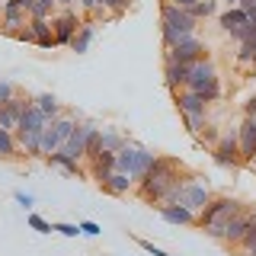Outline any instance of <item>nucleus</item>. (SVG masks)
I'll use <instances>...</instances> for the list:
<instances>
[{
  "label": "nucleus",
  "mask_w": 256,
  "mask_h": 256,
  "mask_svg": "<svg viewBox=\"0 0 256 256\" xmlns=\"http://www.w3.org/2000/svg\"><path fill=\"white\" fill-rule=\"evenodd\" d=\"M182 176H186V166H182L176 157H157V164L150 166V173L138 182V196L148 205L157 208L160 198H164V192L170 189L176 180H182Z\"/></svg>",
  "instance_id": "1"
},
{
  "label": "nucleus",
  "mask_w": 256,
  "mask_h": 256,
  "mask_svg": "<svg viewBox=\"0 0 256 256\" xmlns=\"http://www.w3.org/2000/svg\"><path fill=\"white\" fill-rule=\"evenodd\" d=\"M196 29H198V20L189 10L160 4V42H164V48H173L186 36H196Z\"/></svg>",
  "instance_id": "2"
},
{
  "label": "nucleus",
  "mask_w": 256,
  "mask_h": 256,
  "mask_svg": "<svg viewBox=\"0 0 256 256\" xmlns=\"http://www.w3.org/2000/svg\"><path fill=\"white\" fill-rule=\"evenodd\" d=\"M157 157H160V154L148 150L144 144H138V141H128L125 148L116 154V170H118V173H125V176H132L134 182H141L144 176L150 173V166L157 164Z\"/></svg>",
  "instance_id": "3"
},
{
  "label": "nucleus",
  "mask_w": 256,
  "mask_h": 256,
  "mask_svg": "<svg viewBox=\"0 0 256 256\" xmlns=\"http://www.w3.org/2000/svg\"><path fill=\"white\" fill-rule=\"evenodd\" d=\"M186 90L205 96L208 102L221 100V77H218V68H214V61L208 58V54L189 68V86H186Z\"/></svg>",
  "instance_id": "4"
},
{
  "label": "nucleus",
  "mask_w": 256,
  "mask_h": 256,
  "mask_svg": "<svg viewBox=\"0 0 256 256\" xmlns=\"http://www.w3.org/2000/svg\"><path fill=\"white\" fill-rule=\"evenodd\" d=\"M244 212H250V208H246V202H240V198H234V196H214L212 202H208L202 212H198L196 228L205 230L208 224H228L230 218H237V214H244Z\"/></svg>",
  "instance_id": "5"
},
{
  "label": "nucleus",
  "mask_w": 256,
  "mask_h": 256,
  "mask_svg": "<svg viewBox=\"0 0 256 256\" xmlns=\"http://www.w3.org/2000/svg\"><path fill=\"white\" fill-rule=\"evenodd\" d=\"M253 218H256V212H244V214H237V218H230L228 224H208L205 234L221 240V244H228V246H240V240H244V234L250 230Z\"/></svg>",
  "instance_id": "6"
},
{
  "label": "nucleus",
  "mask_w": 256,
  "mask_h": 256,
  "mask_svg": "<svg viewBox=\"0 0 256 256\" xmlns=\"http://www.w3.org/2000/svg\"><path fill=\"white\" fill-rule=\"evenodd\" d=\"M205 54H208V48L198 36H186L180 45L164 48V61H176V64H196V61H202Z\"/></svg>",
  "instance_id": "7"
},
{
  "label": "nucleus",
  "mask_w": 256,
  "mask_h": 256,
  "mask_svg": "<svg viewBox=\"0 0 256 256\" xmlns=\"http://www.w3.org/2000/svg\"><path fill=\"white\" fill-rule=\"evenodd\" d=\"M80 26H84V16H80L74 6H70V10H58L52 16V29H54V42L58 45H70V38L77 36Z\"/></svg>",
  "instance_id": "8"
},
{
  "label": "nucleus",
  "mask_w": 256,
  "mask_h": 256,
  "mask_svg": "<svg viewBox=\"0 0 256 256\" xmlns=\"http://www.w3.org/2000/svg\"><path fill=\"white\" fill-rule=\"evenodd\" d=\"M212 160L218 166H240L244 160H240V138H237V128H230V132L221 134L218 148L212 150Z\"/></svg>",
  "instance_id": "9"
},
{
  "label": "nucleus",
  "mask_w": 256,
  "mask_h": 256,
  "mask_svg": "<svg viewBox=\"0 0 256 256\" xmlns=\"http://www.w3.org/2000/svg\"><path fill=\"white\" fill-rule=\"evenodd\" d=\"M173 102H176V109H180V116H212V102L205 100V96H198V93H192V90H180L173 96Z\"/></svg>",
  "instance_id": "10"
},
{
  "label": "nucleus",
  "mask_w": 256,
  "mask_h": 256,
  "mask_svg": "<svg viewBox=\"0 0 256 256\" xmlns=\"http://www.w3.org/2000/svg\"><path fill=\"white\" fill-rule=\"evenodd\" d=\"M22 26H29V13L20 6V0H4V16H0V32L13 36Z\"/></svg>",
  "instance_id": "11"
},
{
  "label": "nucleus",
  "mask_w": 256,
  "mask_h": 256,
  "mask_svg": "<svg viewBox=\"0 0 256 256\" xmlns=\"http://www.w3.org/2000/svg\"><path fill=\"white\" fill-rule=\"evenodd\" d=\"M212 198H214V192L208 189V182H202V180H192L189 186H186V198H182V205H186L189 212L198 218V212H202V208H205L208 202H212Z\"/></svg>",
  "instance_id": "12"
},
{
  "label": "nucleus",
  "mask_w": 256,
  "mask_h": 256,
  "mask_svg": "<svg viewBox=\"0 0 256 256\" xmlns=\"http://www.w3.org/2000/svg\"><path fill=\"white\" fill-rule=\"evenodd\" d=\"M86 138H90V118H80V125L74 128V134L68 138V144L61 148V154H68L74 160H86Z\"/></svg>",
  "instance_id": "13"
},
{
  "label": "nucleus",
  "mask_w": 256,
  "mask_h": 256,
  "mask_svg": "<svg viewBox=\"0 0 256 256\" xmlns=\"http://www.w3.org/2000/svg\"><path fill=\"white\" fill-rule=\"evenodd\" d=\"M189 68H192V64L164 61V84H166V90H170L173 96L180 93V90H186V86H189Z\"/></svg>",
  "instance_id": "14"
},
{
  "label": "nucleus",
  "mask_w": 256,
  "mask_h": 256,
  "mask_svg": "<svg viewBox=\"0 0 256 256\" xmlns=\"http://www.w3.org/2000/svg\"><path fill=\"white\" fill-rule=\"evenodd\" d=\"M237 138H240V160L250 164L256 157V118H244V122H240Z\"/></svg>",
  "instance_id": "15"
},
{
  "label": "nucleus",
  "mask_w": 256,
  "mask_h": 256,
  "mask_svg": "<svg viewBox=\"0 0 256 256\" xmlns=\"http://www.w3.org/2000/svg\"><path fill=\"white\" fill-rule=\"evenodd\" d=\"M157 214L166 224H180V228H196V214L186 205H157Z\"/></svg>",
  "instance_id": "16"
},
{
  "label": "nucleus",
  "mask_w": 256,
  "mask_h": 256,
  "mask_svg": "<svg viewBox=\"0 0 256 256\" xmlns=\"http://www.w3.org/2000/svg\"><path fill=\"white\" fill-rule=\"evenodd\" d=\"M93 38H96V20L93 16H84V26L77 29V36L70 38V52H77V54H84V52H90V45H93Z\"/></svg>",
  "instance_id": "17"
},
{
  "label": "nucleus",
  "mask_w": 256,
  "mask_h": 256,
  "mask_svg": "<svg viewBox=\"0 0 256 256\" xmlns=\"http://www.w3.org/2000/svg\"><path fill=\"white\" fill-rule=\"evenodd\" d=\"M138 189V182L132 180V176H125V173H112L109 176V182L106 186H102V192H106V196H116V198H122V196H128V192H134Z\"/></svg>",
  "instance_id": "18"
},
{
  "label": "nucleus",
  "mask_w": 256,
  "mask_h": 256,
  "mask_svg": "<svg viewBox=\"0 0 256 256\" xmlns=\"http://www.w3.org/2000/svg\"><path fill=\"white\" fill-rule=\"evenodd\" d=\"M132 141L125 132H118L116 125H102V132H100V144H102V150H112V154H118V150L125 148V144Z\"/></svg>",
  "instance_id": "19"
},
{
  "label": "nucleus",
  "mask_w": 256,
  "mask_h": 256,
  "mask_svg": "<svg viewBox=\"0 0 256 256\" xmlns=\"http://www.w3.org/2000/svg\"><path fill=\"white\" fill-rule=\"evenodd\" d=\"M29 26H32V36H36V45L38 48H58L52 20H29Z\"/></svg>",
  "instance_id": "20"
},
{
  "label": "nucleus",
  "mask_w": 256,
  "mask_h": 256,
  "mask_svg": "<svg viewBox=\"0 0 256 256\" xmlns=\"http://www.w3.org/2000/svg\"><path fill=\"white\" fill-rule=\"evenodd\" d=\"M246 22H250V20H246V13L240 10V6H230V10H224V13L218 16V26H221V32H228V36H230L234 29L246 26Z\"/></svg>",
  "instance_id": "21"
},
{
  "label": "nucleus",
  "mask_w": 256,
  "mask_h": 256,
  "mask_svg": "<svg viewBox=\"0 0 256 256\" xmlns=\"http://www.w3.org/2000/svg\"><path fill=\"white\" fill-rule=\"evenodd\" d=\"M52 166H61L64 173H70V176H86V170H84V164L80 160H74V157H68V154H61V150H54L52 157H45Z\"/></svg>",
  "instance_id": "22"
},
{
  "label": "nucleus",
  "mask_w": 256,
  "mask_h": 256,
  "mask_svg": "<svg viewBox=\"0 0 256 256\" xmlns=\"http://www.w3.org/2000/svg\"><path fill=\"white\" fill-rule=\"evenodd\" d=\"M32 100H36V106L42 109L45 116L52 118V122H54L58 116H64V106H61V100H58L54 93H38V96H32Z\"/></svg>",
  "instance_id": "23"
},
{
  "label": "nucleus",
  "mask_w": 256,
  "mask_h": 256,
  "mask_svg": "<svg viewBox=\"0 0 256 256\" xmlns=\"http://www.w3.org/2000/svg\"><path fill=\"white\" fill-rule=\"evenodd\" d=\"M0 157H4V160H13V157H20V144H16V132H6V128H0Z\"/></svg>",
  "instance_id": "24"
},
{
  "label": "nucleus",
  "mask_w": 256,
  "mask_h": 256,
  "mask_svg": "<svg viewBox=\"0 0 256 256\" xmlns=\"http://www.w3.org/2000/svg\"><path fill=\"white\" fill-rule=\"evenodd\" d=\"M54 13H58V4H54V0H36V10H32L29 20H52Z\"/></svg>",
  "instance_id": "25"
},
{
  "label": "nucleus",
  "mask_w": 256,
  "mask_h": 256,
  "mask_svg": "<svg viewBox=\"0 0 256 256\" xmlns=\"http://www.w3.org/2000/svg\"><path fill=\"white\" fill-rule=\"evenodd\" d=\"M189 13L196 16L198 22H202V20H208V16H214V13H218V0H198V4L192 6Z\"/></svg>",
  "instance_id": "26"
},
{
  "label": "nucleus",
  "mask_w": 256,
  "mask_h": 256,
  "mask_svg": "<svg viewBox=\"0 0 256 256\" xmlns=\"http://www.w3.org/2000/svg\"><path fill=\"white\" fill-rule=\"evenodd\" d=\"M198 141H202L208 150H214V148H218V141H221V132H218V125H214V122H208V125L202 128V134H198Z\"/></svg>",
  "instance_id": "27"
},
{
  "label": "nucleus",
  "mask_w": 256,
  "mask_h": 256,
  "mask_svg": "<svg viewBox=\"0 0 256 256\" xmlns=\"http://www.w3.org/2000/svg\"><path fill=\"white\" fill-rule=\"evenodd\" d=\"M182 125H186L189 134H196V138H198V134H202V128L208 125V118L205 116H182Z\"/></svg>",
  "instance_id": "28"
},
{
  "label": "nucleus",
  "mask_w": 256,
  "mask_h": 256,
  "mask_svg": "<svg viewBox=\"0 0 256 256\" xmlns=\"http://www.w3.org/2000/svg\"><path fill=\"white\" fill-rule=\"evenodd\" d=\"M26 221H29V228H32V230H38V234H54V230H52V221H45L42 214H36V212H29V218H26Z\"/></svg>",
  "instance_id": "29"
},
{
  "label": "nucleus",
  "mask_w": 256,
  "mask_h": 256,
  "mask_svg": "<svg viewBox=\"0 0 256 256\" xmlns=\"http://www.w3.org/2000/svg\"><path fill=\"white\" fill-rule=\"evenodd\" d=\"M253 54H256V42H244V45L237 48L234 61H237V64H253Z\"/></svg>",
  "instance_id": "30"
},
{
  "label": "nucleus",
  "mask_w": 256,
  "mask_h": 256,
  "mask_svg": "<svg viewBox=\"0 0 256 256\" xmlns=\"http://www.w3.org/2000/svg\"><path fill=\"white\" fill-rule=\"evenodd\" d=\"M52 230L61 237H80V224H68V221H52Z\"/></svg>",
  "instance_id": "31"
},
{
  "label": "nucleus",
  "mask_w": 256,
  "mask_h": 256,
  "mask_svg": "<svg viewBox=\"0 0 256 256\" xmlns=\"http://www.w3.org/2000/svg\"><path fill=\"white\" fill-rule=\"evenodd\" d=\"M128 4H132V0H106V13L112 16V20H118V16H125Z\"/></svg>",
  "instance_id": "32"
},
{
  "label": "nucleus",
  "mask_w": 256,
  "mask_h": 256,
  "mask_svg": "<svg viewBox=\"0 0 256 256\" xmlns=\"http://www.w3.org/2000/svg\"><path fill=\"white\" fill-rule=\"evenodd\" d=\"M13 198H16V205H22L26 212H32V208H36V196H32V192L16 189V192H13Z\"/></svg>",
  "instance_id": "33"
},
{
  "label": "nucleus",
  "mask_w": 256,
  "mask_h": 256,
  "mask_svg": "<svg viewBox=\"0 0 256 256\" xmlns=\"http://www.w3.org/2000/svg\"><path fill=\"white\" fill-rule=\"evenodd\" d=\"M253 244H256V218H253V224H250V230L244 234V240H240V250L250 253V250H253Z\"/></svg>",
  "instance_id": "34"
},
{
  "label": "nucleus",
  "mask_w": 256,
  "mask_h": 256,
  "mask_svg": "<svg viewBox=\"0 0 256 256\" xmlns=\"http://www.w3.org/2000/svg\"><path fill=\"white\" fill-rule=\"evenodd\" d=\"M138 246L144 253H150V256H173V253H166V250H160V246H154L150 240H144V237H138Z\"/></svg>",
  "instance_id": "35"
},
{
  "label": "nucleus",
  "mask_w": 256,
  "mask_h": 256,
  "mask_svg": "<svg viewBox=\"0 0 256 256\" xmlns=\"http://www.w3.org/2000/svg\"><path fill=\"white\" fill-rule=\"evenodd\" d=\"M10 38H16V42H26V45H36V36H32V26H22L20 32H13Z\"/></svg>",
  "instance_id": "36"
},
{
  "label": "nucleus",
  "mask_w": 256,
  "mask_h": 256,
  "mask_svg": "<svg viewBox=\"0 0 256 256\" xmlns=\"http://www.w3.org/2000/svg\"><path fill=\"white\" fill-rule=\"evenodd\" d=\"M80 234H86V237H100L102 234V228L96 221H80Z\"/></svg>",
  "instance_id": "37"
},
{
  "label": "nucleus",
  "mask_w": 256,
  "mask_h": 256,
  "mask_svg": "<svg viewBox=\"0 0 256 256\" xmlns=\"http://www.w3.org/2000/svg\"><path fill=\"white\" fill-rule=\"evenodd\" d=\"M16 96V86L10 84V80H0V102H10Z\"/></svg>",
  "instance_id": "38"
},
{
  "label": "nucleus",
  "mask_w": 256,
  "mask_h": 256,
  "mask_svg": "<svg viewBox=\"0 0 256 256\" xmlns=\"http://www.w3.org/2000/svg\"><path fill=\"white\" fill-rule=\"evenodd\" d=\"M244 118H256V96H246L244 100Z\"/></svg>",
  "instance_id": "39"
},
{
  "label": "nucleus",
  "mask_w": 256,
  "mask_h": 256,
  "mask_svg": "<svg viewBox=\"0 0 256 256\" xmlns=\"http://www.w3.org/2000/svg\"><path fill=\"white\" fill-rule=\"evenodd\" d=\"M164 4H170V6H180V10H192V6H196L198 0H164Z\"/></svg>",
  "instance_id": "40"
},
{
  "label": "nucleus",
  "mask_w": 256,
  "mask_h": 256,
  "mask_svg": "<svg viewBox=\"0 0 256 256\" xmlns=\"http://www.w3.org/2000/svg\"><path fill=\"white\" fill-rule=\"evenodd\" d=\"M237 6H240L244 13H250V10H256V0H237Z\"/></svg>",
  "instance_id": "41"
},
{
  "label": "nucleus",
  "mask_w": 256,
  "mask_h": 256,
  "mask_svg": "<svg viewBox=\"0 0 256 256\" xmlns=\"http://www.w3.org/2000/svg\"><path fill=\"white\" fill-rule=\"evenodd\" d=\"M54 4H58V10H70V6H74L77 0H54Z\"/></svg>",
  "instance_id": "42"
},
{
  "label": "nucleus",
  "mask_w": 256,
  "mask_h": 256,
  "mask_svg": "<svg viewBox=\"0 0 256 256\" xmlns=\"http://www.w3.org/2000/svg\"><path fill=\"white\" fill-rule=\"evenodd\" d=\"M224 4H228V10H230V6H237V0H224Z\"/></svg>",
  "instance_id": "43"
},
{
  "label": "nucleus",
  "mask_w": 256,
  "mask_h": 256,
  "mask_svg": "<svg viewBox=\"0 0 256 256\" xmlns=\"http://www.w3.org/2000/svg\"><path fill=\"white\" fill-rule=\"evenodd\" d=\"M246 166H250V170H256V157H253V160H250V164H246Z\"/></svg>",
  "instance_id": "44"
},
{
  "label": "nucleus",
  "mask_w": 256,
  "mask_h": 256,
  "mask_svg": "<svg viewBox=\"0 0 256 256\" xmlns=\"http://www.w3.org/2000/svg\"><path fill=\"white\" fill-rule=\"evenodd\" d=\"M250 256H256V244H253V250H250Z\"/></svg>",
  "instance_id": "45"
},
{
  "label": "nucleus",
  "mask_w": 256,
  "mask_h": 256,
  "mask_svg": "<svg viewBox=\"0 0 256 256\" xmlns=\"http://www.w3.org/2000/svg\"><path fill=\"white\" fill-rule=\"evenodd\" d=\"M237 256H250V253H244V250H240V253H237Z\"/></svg>",
  "instance_id": "46"
},
{
  "label": "nucleus",
  "mask_w": 256,
  "mask_h": 256,
  "mask_svg": "<svg viewBox=\"0 0 256 256\" xmlns=\"http://www.w3.org/2000/svg\"><path fill=\"white\" fill-rule=\"evenodd\" d=\"M0 16H4V4H0Z\"/></svg>",
  "instance_id": "47"
}]
</instances>
